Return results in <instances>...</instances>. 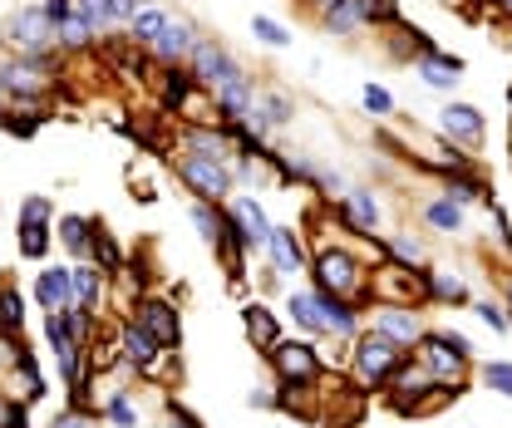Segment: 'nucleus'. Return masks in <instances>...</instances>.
Masks as SVG:
<instances>
[{
  "mask_svg": "<svg viewBox=\"0 0 512 428\" xmlns=\"http://www.w3.org/2000/svg\"><path fill=\"white\" fill-rule=\"evenodd\" d=\"M311 286H316L320 296H335V301H355L360 310H370V266H365V256L360 251H350V246H320L316 256H311Z\"/></svg>",
  "mask_w": 512,
  "mask_h": 428,
  "instance_id": "nucleus-1",
  "label": "nucleus"
},
{
  "mask_svg": "<svg viewBox=\"0 0 512 428\" xmlns=\"http://www.w3.org/2000/svg\"><path fill=\"white\" fill-rule=\"evenodd\" d=\"M414 360L419 369L444 384V389H468V374H473V360H478V345L458 330H424V340L414 345Z\"/></svg>",
  "mask_w": 512,
  "mask_h": 428,
  "instance_id": "nucleus-2",
  "label": "nucleus"
},
{
  "mask_svg": "<svg viewBox=\"0 0 512 428\" xmlns=\"http://www.w3.org/2000/svg\"><path fill=\"white\" fill-rule=\"evenodd\" d=\"M409 360H414L409 350H399L394 340H384L380 330L365 325L350 340V384H360V389H389Z\"/></svg>",
  "mask_w": 512,
  "mask_h": 428,
  "instance_id": "nucleus-3",
  "label": "nucleus"
},
{
  "mask_svg": "<svg viewBox=\"0 0 512 428\" xmlns=\"http://www.w3.org/2000/svg\"><path fill=\"white\" fill-rule=\"evenodd\" d=\"M173 173H178V183L192 192V202L227 207V197L237 192L232 163H217V158H202V153H178V158H173Z\"/></svg>",
  "mask_w": 512,
  "mask_h": 428,
  "instance_id": "nucleus-4",
  "label": "nucleus"
},
{
  "mask_svg": "<svg viewBox=\"0 0 512 428\" xmlns=\"http://www.w3.org/2000/svg\"><path fill=\"white\" fill-rule=\"evenodd\" d=\"M188 69H192V79L202 84V94H217V89H227V84H237V79H247V74H252L247 64L237 60L222 40H212V35H202V40H197Z\"/></svg>",
  "mask_w": 512,
  "mask_h": 428,
  "instance_id": "nucleus-5",
  "label": "nucleus"
},
{
  "mask_svg": "<svg viewBox=\"0 0 512 428\" xmlns=\"http://www.w3.org/2000/svg\"><path fill=\"white\" fill-rule=\"evenodd\" d=\"M335 222L350 232V237H365V242H384V207L375 187H345V197L335 202Z\"/></svg>",
  "mask_w": 512,
  "mask_h": 428,
  "instance_id": "nucleus-6",
  "label": "nucleus"
},
{
  "mask_svg": "<svg viewBox=\"0 0 512 428\" xmlns=\"http://www.w3.org/2000/svg\"><path fill=\"white\" fill-rule=\"evenodd\" d=\"M439 138L453 143V148H463V153H478L483 148V138H488V114L478 109V104H468V99H448L444 109H439Z\"/></svg>",
  "mask_w": 512,
  "mask_h": 428,
  "instance_id": "nucleus-7",
  "label": "nucleus"
},
{
  "mask_svg": "<svg viewBox=\"0 0 512 428\" xmlns=\"http://www.w3.org/2000/svg\"><path fill=\"white\" fill-rule=\"evenodd\" d=\"M0 40H5L15 55H35V50H50V45H55V25L45 20L40 5H20V10L5 15Z\"/></svg>",
  "mask_w": 512,
  "mask_h": 428,
  "instance_id": "nucleus-8",
  "label": "nucleus"
},
{
  "mask_svg": "<svg viewBox=\"0 0 512 428\" xmlns=\"http://www.w3.org/2000/svg\"><path fill=\"white\" fill-rule=\"evenodd\" d=\"M227 227H232V237L247 246V251H256V246H266L271 242V217H266V207H261V197L256 192H232L227 197Z\"/></svg>",
  "mask_w": 512,
  "mask_h": 428,
  "instance_id": "nucleus-9",
  "label": "nucleus"
},
{
  "mask_svg": "<svg viewBox=\"0 0 512 428\" xmlns=\"http://www.w3.org/2000/svg\"><path fill=\"white\" fill-rule=\"evenodd\" d=\"M266 360H271L281 384H316L320 374H325V360H320L316 340H281Z\"/></svg>",
  "mask_w": 512,
  "mask_h": 428,
  "instance_id": "nucleus-10",
  "label": "nucleus"
},
{
  "mask_svg": "<svg viewBox=\"0 0 512 428\" xmlns=\"http://www.w3.org/2000/svg\"><path fill=\"white\" fill-rule=\"evenodd\" d=\"M301 5L316 15L320 35L355 40L360 30H370V20H365V0H301Z\"/></svg>",
  "mask_w": 512,
  "mask_h": 428,
  "instance_id": "nucleus-11",
  "label": "nucleus"
},
{
  "mask_svg": "<svg viewBox=\"0 0 512 428\" xmlns=\"http://www.w3.org/2000/svg\"><path fill=\"white\" fill-rule=\"evenodd\" d=\"M370 330H380L384 340H394L399 350L414 355V345L424 340L429 325H424V315L414 306H384V301H375V306H370Z\"/></svg>",
  "mask_w": 512,
  "mask_h": 428,
  "instance_id": "nucleus-12",
  "label": "nucleus"
},
{
  "mask_svg": "<svg viewBox=\"0 0 512 428\" xmlns=\"http://www.w3.org/2000/svg\"><path fill=\"white\" fill-rule=\"evenodd\" d=\"M133 320L163 345V350H178L183 345V315L173 301H163V296H138L133 301Z\"/></svg>",
  "mask_w": 512,
  "mask_h": 428,
  "instance_id": "nucleus-13",
  "label": "nucleus"
},
{
  "mask_svg": "<svg viewBox=\"0 0 512 428\" xmlns=\"http://www.w3.org/2000/svg\"><path fill=\"white\" fill-rule=\"evenodd\" d=\"M0 94H5V99H20V104H30V109H40V104L55 94V74H40V69H30L25 60H5L0 64Z\"/></svg>",
  "mask_w": 512,
  "mask_h": 428,
  "instance_id": "nucleus-14",
  "label": "nucleus"
},
{
  "mask_svg": "<svg viewBox=\"0 0 512 428\" xmlns=\"http://www.w3.org/2000/svg\"><path fill=\"white\" fill-rule=\"evenodd\" d=\"M183 153H202V158H217V163H237V133L217 119L183 123Z\"/></svg>",
  "mask_w": 512,
  "mask_h": 428,
  "instance_id": "nucleus-15",
  "label": "nucleus"
},
{
  "mask_svg": "<svg viewBox=\"0 0 512 428\" xmlns=\"http://www.w3.org/2000/svg\"><path fill=\"white\" fill-rule=\"evenodd\" d=\"M286 123H296V99H291L286 89H276V84L256 89V104H252V119H247V128H252L256 138L266 143V138H271V133H281Z\"/></svg>",
  "mask_w": 512,
  "mask_h": 428,
  "instance_id": "nucleus-16",
  "label": "nucleus"
},
{
  "mask_svg": "<svg viewBox=\"0 0 512 428\" xmlns=\"http://www.w3.org/2000/svg\"><path fill=\"white\" fill-rule=\"evenodd\" d=\"M197 40H202V30H197V20L192 15H168V25H163V35L153 40V60H158V69L163 64H188L192 50H197Z\"/></svg>",
  "mask_w": 512,
  "mask_h": 428,
  "instance_id": "nucleus-17",
  "label": "nucleus"
},
{
  "mask_svg": "<svg viewBox=\"0 0 512 428\" xmlns=\"http://www.w3.org/2000/svg\"><path fill=\"white\" fill-rule=\"evenodd\" d=\"M197 99H202V84L192 79L188 64H163L158 69V104H163V114H192Z\"/></svg>",
  "mask_w": 512,
  "mask_h": 428,
  "instance_id": "nucleus-18",
  "label": "nucleus"
},
{
  "mask_svg": "<svg viewBox=\"0 0 512 428\" xmlns=\"http://www.w3.org/2000/svg\"><path fill=\"white\" fill-rule=\"evenodd\" d=\"M119 360H124L133 374H158V365L168 360V350H163L138 320H128L124 330H119Z\"/></svg>",
  "mask_w": 512,
  "mask_h": 428,
  "instance_id": "nucleus-19",
  "label": "nucleus"
},
{
  "mask_svg": "<svg viewBox=\"0 0 512 428\" xmlns=\"http://www.w3.org/2000/svg\"><path fill=\"white\" fill-rule=\"evenodd\" d=\"M266 256H271V276H306L311 271V256H306V242L296 227H271V242H266Z\"/></svg>",
  "mask_w": 512,
  "mask_h": 428,
  "instance_id": "nucleus-20",
  "label": "nucleus"
},
{
  "mask_svg": "<svg viewBox=\"0 0 512 428\" xmlns=\"http://www.w3.org/2000/svg\"><path fill=\"white\" fill-rule=\"evenodd\" d=\"M414 74H419V84H424V89H434V94H448V99H453V89L463 84V60L434 45L429 55H419V60H414Z\"/></svg>",
  "mask_w": 512,
  "mask_h": 428,
  "instance_id": "nucleus-21",
  "label": "nucleus"
},
{
  "mask_svg": "<svg viewBox=\"0 0 512 428\" xmlns=\"http://www.w3.org/2000/svg\"><path fill=\"white\" fill-rule=\"evenodd\" d=\"M69 276H74V306L99 315L109 301V271H99L94 261H79V266H69Z\"/></svg>",
  "mask_w": 512,
  "mask_h": 428,
  "instance_id": "nucleus-22",
  "label": "nucleus"
},
{
  "mask_svg": "<svg viewBox=\"0 0 512 428\" xmlns=\"http://www.w3.org/2000/svg\"><path fill=\"white\" fill-rule=\"evenodd\" d=\"M242 325H247V340H252L261 355H271L286 335H281V320H276V310L266 306V301H247L242 306Z\"/></svg>",
  "mask_w": 512,
  "mask_h": 428,
  "instance_id": "nucleus-23",
  "label": "nucleus"
},
{
  "mask_svg": "<svg viewBox=\"0 0 512 428\" xmlns=\"http://www.w3.org/2000/svg\"><path fill=\"white\" fill-rule=\"evenodd\" d=\"M286 310H291V320L306 330V340L325 335V296H320L316 286H296V291L286 296Z\"/></svg>",
  "mask_w": 512,
  "mask_h": 428,
  "instance_id": "nucleus-24",
  "label": "nucleus"
},
{
  "mask_svg": "<svg viewBox=\"0 0 512 428\" xmlns=\"http://www.w3.org/2000/svg\"><path fill=\"white\" fill-rule=\"evenodd\" d=\"M35 301L45 306V315L74 306V276H69V266H50V271L35 276Z\"/></svg>",
  "mask_w": 512,
  "mask_h": 428,
  "instance_id": "nucleus-25",
  "label": "nucleus"
},
{
  "mask_svg": "<svg viewBox=\"0 0 512 428\" xmlns=\"http://www.w3.org/2000/svg\"><path fill=\"white\" fill-rule=\"evenodd\" d=\"M424 227H429V232H439V237H458V232L468 227V207H458L453 197L439 192V197H429V202H424Z\"/></svg>",
  "mask_w": 512,
  "mask_h": 428,
  "instance_id": "nucleus-26",
  "label": "nucleus"
},
{
  "mask_svg": "<svg viewBox=\"0 0 512 428\" xmlns=\"http://www.w3.org/2000/svg\"><path fill=\"white\" fill-rule=\"evenodd\" d=\"M424 276H429V301H439V306H468V301H473V291H468L463 271H448V266H429Z\"/></svg>",
  "mask_w": 512,
  "mask_h": 428,
  "instance_id": "nucleus-27",
  "label": "nucleus"
},
{
  "mask_svg": "<svg viewBox=\"0 0 512 428\" xmlns=\"http://www.w3.org/2000/svg\"><path fill=\"white\" fill-rule=\"evenodd\" d=\"M488 192H493V187H488V178L478 173V163H473V168H463V173H453V178H444V197H453L458 207H473V202H483V207H488V202H493Z\"/></svg>",
  "mask_w": 512,
  "mask_h": 428,
  "instance_id": "nucleus-28",
  "label": "nucleus"
},
{
  "mask_svg": "<svg viewBox=\"0 0 512 428\" xmlns=\"http://www.w3.org/2000/svg\"><path fill=\"white\" fill-rule=\"evenodd\" d=\"M168 15H173V10H163V5H143V10H138V15L124 25V30H128L124 40H128V45H138V50H153V40L163 35Z\"/></svg>",
  "mask_w": 512,
  "mask_h": 428,
  "instance_id": "nucleus-29",
  "label": "nucleus"
},
{
  "mask_svg": "<svg viewBox=\"0 0 512 428\" xmlns=\"http://www.w3.org/2000/svg\"><path fill=\"white\" fill-rule=\"evenodd\" d=\"M380 246L389 251V261H394V266H404V271H424V266H429L424 242H419V237H409V232H389Z\"/></svg>",
  "mask_w": 512,
  "mask_h": 428,
  "instance_id": "nucleus-30",
  "label": "nucleus"
},
{
  "mask_svg": "<svg viewBox=\"0 0 512 428\" xmlns=\"http://www.w3.org/2000/svg\"><path fill=\"white\" fill-rule=\"evenodd\" d=\"M60 246H64V251H74L79 261H89V246H94V217L64 212V217H60Z\"/></svg>",
  "mask_w": 512,
  "mask_h": 428,
  "instance_id": "nucleus-31",
  "label": "nucleus"
},
{
  "mask_svg": "<svg viewBox=\"0 0 512 428\" xmlns=\"http://www.w3.org/2000/svg\"><path fill=\"white\" fill-rule=\"evenodd\" d=\"M188 217H192V227H197V237H202L207 246L222 242V232H227V212H222V207H212V202H192Z\"/></svg>",
  "mask_w": 512,
  "mask_h": 428,
  "instance_id": "nucleus-32",
  "label": "nucleus"
},
{
  "mask_svg": "<svg viewBox=\"0 0 512 428\" xmlns=\"http://www.w3.org/2000/svg\"><path fill=\"white\" fill-rule=\"evenodd\" d=\"M55 45H60L64 55H69V50H94V25L74 10L69 20H60V25H55Z\"/></svg>",
  "mask_w": 512,
  "mask_h": 428,
  "instance_id": "nucleus-33",
  "label": "nucleus"
},
{
  "mask_svg": "<svg viewBox=\"0 0 512 428\" xmlns=\"http://www.w3.org/2000/svg\"><path fill=\"white\" fill-rule=\"evenodd\" d=\"M10 399H20V404H35V399H45V379H40V369L30 355H15V394Z\"/></svg>",
  "mask_w": 512,
  "mask_h": 428,
  "instance_id": "nucleus-34",
  "label": "nucleus"
},
{
  "mask_svg": "<svg viewBox=\"0 0 512 428\" xmlns=\"http://www.w3.org/2000/svg\"><path fill=\"white\" fill-rule=\"evenodd\" d=\"M252 40L261 50H291V30L276 15H252Z\"/></svg>",
  "mask_w": 512,
  "mask_h": 428,
  "instance_id": "nucleus-35",
  "label": "nucleus"
},
{
  "mask_svg": "<svg viewBox=\"0 0 512 428\" xmlns=\"http://www.w3.org/2000/svg\"><path fill=\"white\" fill-rule=\"evenodd\" d=\"M89 256L99 261V271H124V251H119V242L104 232V222H94V246H89Z\"/></svg>",
  "mask_w": 512,
  "mask_h": 428,
  "instance_id": "nucleus-36",
  "label": "nucleus"
},
{
  "mask_svg": "<svg viewBox=\"0 0 512 428\" xmlns=\"http://www.w3.org/2000/svg\"><path fill=\"white\" fill-rule=\"evenodd\" d=\"M360 104H365V114H370L375 123H389V119H394V94H389L384 84H375V79L360 89Z\"/></svg>",
  "mask_w": 512,
  "mask_h": 428,
  "instance_id": "nucleus-37",
  "label": "nucleus"
},
{
  "mask_svg": "<svg viewBox=\"0 0 512 428\" xmlns=\"http://www.w3.org/2000/svg\"><path fill=\"white\" fill-rule=\"evenodd\" d=\"M50 251V222H20V256L40 261Z\"/></svg>",
  "mask_w": 512,
  "mask_h": 428,
  "instance_id": "nucleus-38",
  "label": "nucleus"
},
{
  "mask_svg": "<svg viewBox=\"0 0 512 428\" xmlns=\"http://www.w3.org/2000/svg\"><path fill=\"white\" fill-rule=\"evenodd\" d=\"M74 10L94 25V35H109L114 30V5L109 0H74Z\"/></svg>",
  "mask_w": 512,
  "mask_h": 428,
  "instance_id": "nucleus-39",
  "label": "nucleus"
},
{
  "mask_svg": "<svg viewBox=\"0 0 512 428\" xmlns=\"http://www.w3.org/2000/svg\"><path fill=\"white\" fill-rule=\"evenodd\" d=\"M473 310H478V320H483L493 335H508V330H512V320H508V310H503V301L483 296V301H473Z\"/></svg>",
  "mask_w": 512,
  "mask_h": 428,
  "instance_id": "nucleus-40",
  "label": "nucleus"
},
{
  "mask_svg": "<svg viewBox=\"0 0 512 428\" xmlns=\"http://www.w3.org/2000/svg\"><path fill=\"white\" fill-rule=\"evenodd\" d=\"M365 20H370L375 30H389V25L404 20V10H399V0H365Z\"/></svg>",
  "mask_w": 512,
  "mask_h": 428,
  "instance_id": "nucleus-41",
  "label": "nucleus"
},
{
  "mask_svg": "<svg viewBox=\"0 0 512 428\" xmlns=\"http://www.w3.org/2000/svg\"><path fill=\"white\" fill-rule=\"evenodd\" d=\"M104 414L114 419L119 428H138V409H133V399H128V389H114L109 394V404H104Z\"/></svg>",
  "mask_w": 512,
  "mask_h": 428,
  "instance_id": "nucleus-42",
  "label": "nucleus"
},
{
  "mask_svg": "<svg viewBox=\"0 0 512 428\" xmlns=\"http://www.w3.org/2000/svg\"><path fill=\"white\" fill-rule=\"evenodd\" d=\"M483 384H488L493 394L512 399V360H493V365H483Z\"/></svg>",
  "mask_w": 512,
  "mask_h": 428,
  "instance_id": "nucleus-43",
  "label": "nucleus"
},
{
  "mask_svg": "<svg viewBox=\"0 0 512 428\" xmlns=\"http://www.w3.org/2000/svg\"><path fill=\"white\" fill-rule=\"evenodd\" d=\"M50 217H55L50 197H25L20 202V222H50Z\"/></svg>",
  "mask_w": 512,
  "mask_h": 428,
  "instance_id": "nucleus-44",
  "label": "nucleus"
},
{
  "mask_svg": "<svg viewBox=\"0 0 512 428\" xmlns=\"http://www.w3.org/2000/svg\"><path fill=\"white\" fill-rule=\"evenodd\" d=\"M109 5H114V25H128L143 5H158V0H109Z\"/></svg>",
  "mask_w": 512,
  "mask_h": 428,
  "instance_id": "nucleus-45",
  "label": "nucleus"
},
{
  "mask_svg": "<svg viewBox=\"0 0 512 428\" xmlns=\"http://www.w3.org/2000/svg\"><path fill=\"white\" fill-rule=\"evenodd\" d=\"M40 10H45V20H50V25H60V20L74 15V0H45Z\"/></svg>",
  "mask_w": 512,
  "mask_h": 428,
  "instance_id": "nucleus-46",
  "label": "nucleus"
},
{
  "mask_svg": "<svg viewBox=\"0 0 512 428\" xmlns=\"http://www.w3.org/2000/svg\"><path fill=\"white\" fill-rule=\"evenodd\" d=\"M168 428H202L197 419H192L188 409L178 404V399H168Z\"/></svg>",
  "mask_w": 512,
  "mask_h": 428,
  "instance_id": "nucleus-47",
  "label": "nucleus"
},
{
  "mask_svg": "<svg viewBox=\"0 0 512 428\" xmlns=\"http://www.w3.org/2000/svg\"><path fill=\"white\" fill-rule=\"evenodd\" d=\"M50 428H89V414H79V409H69V414H60Z\"/></svg>",
  "mask_w": 512,
  "mask_h": 428,
  "instance_id": "nucleus-48",
  "label": "nucleus"
},
{
  "mask_svg": "<svg viewBox=\"0 0 512 428\" xmlns=\"http://www.w3.org/2000/svg\"><path fill=\"white\" fill-rule=\"evenodd\" d=\"M493 5H498V20H503V25H512V0H493Z\"/></svg>",
  "mask_w": 512,
  "mask_h": 428,
  "instance_id": "nucleus-49",
  "label": "nucleus"
},
{
  "mask_svg": "<svg viewBox=\"0 0 512 428\" xmlns=\"http://www.w3.org/2000/svg\"><path fill=\"white\" fill-rule=\"evenodd\" d=\"M503 310H508V320H512V271H508V286H503Z\"/></svg>",
  "mask_w": 512,
  "mask_h": 428,
  "instance_id": "nucleus-50",
  "label": "nucleus"
},
{
  "mask_svg": "<svg viewBox=\"0 0 512 428\" xmlns=\"http://www.w3.org/2000/svg\"><path fill=\"white\" fill-rule=\"evenodd\" d=\"M508 104H512V84H508Z\"/></svg>",
  "mask_w": 512,
  "mask_h": 428,
  "instance_id": "nucleus-51",
  "label": "nucleus"
},
{
  "mask_svg": "<svg viewBox=\"0 0 512 428\" xmlns=\"http://www.w3.org/2000/svg\"><path fill=\"white\" fill-rule=\"evenodd\" d=\"M0 104H5V94H0Z\"/></svg>",
  "mask_w": 512,
  "mask_h": 428,
  "instance_id": "nucleus-52",
  "label": "nucleus"
}]
</instances>
